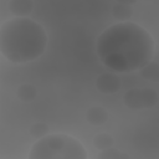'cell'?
Returning <instances> with one entry per match:
<instances>
[{"label": "cell", "mask_w": 159, "mask_h": 159, "mask_svg": "<svg viewBox=\"0 0 159 159\" xmlns=\"http://www.w3.org/2000/svg\"><path fill=\"white\" fill-rule=\"evenodd\" d=\"M10 12L15 17H26L34 9V1L30 0H10L7 4Z\"/></svg>", "instance_id": "cell-6"}, {"label": "cell", "mask_w": 159, "mask_h": 159, "mask_svg": "<svg viewBox=\"0 0 159 159\" xmlns=\"http://www.w3.org/2000/svg\"><path fill=\"white\" fill-rule=\"evenodd\" d=\"M45 29L30 17H12L0 26V53L10 62L26 63L46 50Z\"/></svg>", "instance_id": "cell-2"}, {"label": "cell", "mask_w": 159, "mask_h": 159, "mask_svg": "<svg viewBox=\"0 0 159 159\" xmlns=\"http://www.w3.org/2000/svg\"><path fill=\"white\" fill-rule=\"evenodd\" d=\"M113 144H114V138L109 133H98L93 137V145L99 150L111 148L113 147Z\"/></svg>", "instance_id": "cell-11"}, {"label": "cell", "mask_w": 159, "mask_h": 159, "mask_svg": "<svg viewBox=\"0 0 159 159\" xmlns=\"http://www.w3.org/2000/svg\"><path fill=\"white\" fill-rule=\"evenodd\" d=\"M123 103L129 109H149L158 103V93L149 87L130 88L123 94Z\"/></svg>", "instance_id": "cell-4"}, {"label": "cell", "mask_w": 159, "mask_h": 159, "mask_svg": "<svg viewBox=\"0 0 159 159\" xmlns=\"http://www.w3.org/2000/svg\"><path fill=\"white\" fill-rule=\"evenodd\" d=\"M96 87L101 93L113 94L120 88V80L114 72H103L98 76Z\"/></svg>", "instance_id": "cell-5"}, {"label": "cell", "mask_w": 159, "mask_h": 159, "mask_svg": "<svg viewBox=\"0 0 159 159\" xmlns=\"http://www.w3.org/2000/svg\"><path fill=\"white\" fill-rule=\"evenodd\" d=\"M112 16L120 21H129L133 17V7L132 5H125V4H116L112 7Z\"/></svg>", "instance_id": "cell-9"}, {"label": "cell", "mask_w": 159, "mask_h": 159, "mask_svg": "<svg viewBox=\"0 0 159 159\" xmlns=\"http://www.w3.org/2000/svg\"><path fill=\"white\" fill-rule=\"evenodd\" d=\"M99 159H129V155L124 152H120L118 149H114L113 147L103 149L98 153Z\"/></svg>", "instance_id": "cell-12"}, {"label": "cell", "mask_w": 159, "mask_h": 159, "mask_svg": "<svg viewBox=\"0 0 159 159\" xmlns=\"http://www.w3.org/2000/svg\"><path fill=\"white\" fill-rule=\"evenodd\" d=\"M97 53L111 71L133 72L153 60L154 40L140 25L120 21L99 35Z\"/></svg>", "instance_id": "cell-1"}, {"label": "cell", "mask_w": 159, "mask_h": 159, "mask_svg": "<svg viewBox=\"0 0 159 159\" xmlns=\"http://www.w3.org/2000/svg\"><path fill=\"white\" fill-rule=\"evenodd\" d=\"M138 0H117L118 4H125V5H133L135 4Z\"/></svg>", "instance_id": "cell-14"}, {"label": "cell", "mask_w": 159, "mask_h": 159, "mask_svg": "<svg viewBox=\"0 0 159 159\" xmlns=\"http://www.w3.org/2000/svg\"><path fill=\"white\" fill-rule=\"evenodd\" d=\"M30 1H34V0H30Z\"/></svg>", "instance_id": "cell-15"}, {"label": "cell", "mask_w": 159, "mask_h": 159, "mask_svg": "<svg viewBox=\"0 0 159 159\" xmlns=\"http://www.w3.org/2000/svg\"><path fill=\"white\" fill-rule=\"evenodd\" d=\"M139 73L143 78L152 81V82H158L159 81V65L157 61L150 60L147 62L144 66L139 68Z\"/></svg>", "instance_id": "cell-8"}, {"label": "cell", "mask_w": 159, "mask_h": 159, "mask_svg": "<svg viewBox=\"0 0 159 159\" xmlns=\"http://www.w3.org/2000/svg\"><path fill=\"white\" fill-rule=\"evenodd\" d=\"M48 125L43 122H35L30 125L29 132L34 138H42L43 135H46L48 133Z\"/></svg>", "instance_id": "cell-13"}, {"label": "cell", "mask_w": 159, "mask_h": 159, "mask_svg": "<svg viewBox=\"0 0 159 159\" xmlns=\"http://www.w3.org/2000/svg\"><path fill=\"white\" fill-rule=\"evenodd\" d=\"M30 159H86L87 152L76 138L63 134H46L36 140L29 153Z\"/></svg>", "instance_id": "cell-3"}, {"label": "cell", "mask_w": 159, "mask_h": 159, "mask_svg": "<svg viewBox=\"0 0 159 159\" xmlns=\"http://www.w3.org/2000/svg\"><path fill=\"white\" fill-rule=\"evenodd\" d=\"M109 118V114L104 107L101 106H92L86 112V119L92 125H102Z\"/></svg>", "instance_id": "cell-7"}, {"label": "cell", "mask_w": 159, "mask_h": 159, "mask_svg": "<svg viewBox=\"0 0 159 159\" xmlns=\"http://www.w3.org/2000/svg\"><path fill=\"white\" fill-rule=\"evenodd\" d=\"M16 96L21 102H31L36 98L37 96V89L34 84L30 83H22L21 86H19L17 91H16Z\"/></svg>", "instance_id": "cell-10"}]
</instances>
